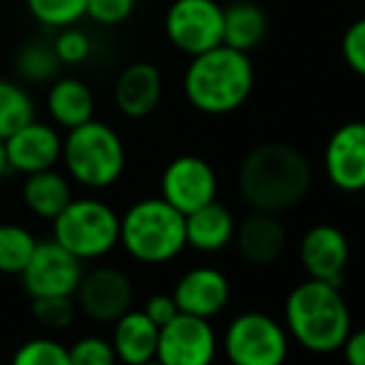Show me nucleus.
I'll return each instance as SVG.
<instances>
[{"label": "nucleus", "instance_id": "nucleus-11", "mask_svg": "<svg viewBox=\"0 0 365 365\" xmlns=\"http://www.w3.org/2000/svg\"><path fill=\"white\" fill-rule=\"evenodd\" d=\"M159 189H162L159 197L187 217V214L197 212L199 207L217 199L219 179L214 167L204 157L182 154L164 167Z\"/></svg>", "mask_w": 365, "mask_h": 365}, {"label": "nucleus", "instance_id": "nucleus-18", "mask_svg": "<svg viewBox=\"0 0 365 365\" xmlns=\"http://www.w3.org/2000/svg\"><path fill=\"white\" fill-rule=\"evenodd\" d=\"M234 239L239 254L249 264L269 266L284 256L289 236H286V226L281 224L279 214L254 212L236 226Z\"/></svg>", "mask_w": 365, "mask_h": 365}, {"label": "nucleus", "instance_id": "nucleus-31", "mask_svg": "<svg viewBox=\"0 0 365 365\" xmlns=\"http://www.w3.org/2000/svg\"><path fill=\"white\" fill-rule=\"evenodd\" d=\"M70 365H117L115 348L102 336H85L68 348Z\"/></svg>", "mask_w": 365, "mask_h": 365}, {"label": "nucleus", "instance_id": "nucleus-28", "mask_svg": "<svg viewBox=\"0 0 365 365\" xmlns=\"http://www.w3.org/2000/svg\"><path fill=\"white\" fill-rule=\"evenodd\" d=\"M33 318L43 328L50 331H65L75 323L77 316V303L75 296H40L33 298Z\"/></svg>", "mask_w": 365, "mask_h": 365}, {"label": "nucleus", "instance_id": "nucleus-24", "mask_svg": "<svg viewBox=\"0 0 365 365\" xmlns=\"http://www.w3.org/2000/svg\"><path fill=\"white\" fill-rule=\"evenodd\" d=\"M35 120V105L20 80L0 77V140Z\"/></svg>", "mask_w": 365, "mask_h": 365}, {"label": "nucleus", "instance_id": "nucleus-14", "mask_svg": "<svg viewBox=\"0 0 365 365\" xmlns=\"http://www.w3.org/2000/svg\"><path fill=\"white\" fill-rule=\"evenodd\" d=\"M8 169L20 174L43 172L60 164L63 157V135L55 125L30 120L18 132L3 140Z\"/></svg>", "mask_w": 365, "mask_h": 365}, {"label": "nucleus", "instance_id": "nucleus-27", "mask_svg": "<svg viewBox=\"0 0 365 365\" xmlns=\"http://www.w3.org/2000/svg\"><path fill=\"white\" fill-rule=\"evenodd\" d=\"M28 13L40 25L63 30L87 18V0H25Z\"/></svg>", "mask_w": 365, "mask_h": 365}, {"label": "nucleus", "instance_id": "nucleus-37", "mask_svg": "<svg viewBox=\"0 0 365 365\" xmlns=\"http://www.w3.org/2000/svg\"><path fill=\"white\" fill-rule=\"evenodd\" d=\"M142 365H162L159 361H147V363H142Z\"/></svg>", "mask_w": 365, "mask_h": 365}, {"label": "nucleus", "instance_id": "nucleus-15", "mask_svg": "<svg viewBox=\"0 0 365 365\" xmlns=\"http://www.w3.org/2000/svg\"><path fill=\"white\" fill-rule=\"evenodd\" d=\"M298 256L311 279L338 286L351 261V244L338 226L318 224L303 234Z\"/></svg>", "mask_w": 365, "mask_h": 365}, {"label": "nucleus", "instance_id": "nucleus-4", "mask_svg": "<svg viewBox=\"0 0 365 365\" xmlns=\"http://www.w3.org/2000/svg\"><path fill=\"white\" fill-rule=\"evenodd\" d=\"M120 244L140 264H167L187 249L184 214L162 197L140 199L120 217Z\"/></svg>", "mask_w": 365, "mask_h": 365}, {"label": "nucleus", "instance_id": "nucleus-29", "mask_svg": "<svg viewBox=\"0 0 365 365\" xmlns=\"http://www.w3.org/2000/svg\"><path fill=\"white\" fill-rule=\"evenodd\" d=\"M10 365H70L68 346L55 338H30L15 348Z\"/></svg>", "mask_w": 365, "mask_h": 365}, {"label": "nucleus", "instance_id": "nucleus-17", "mask_svg": "<svg viewBox=\"0 0 365 365\" xmlns=\"http://www.w3.org/2000/svg\"><path fill=\"white\" fill-rule=\"evenodd\" d=\"M115 107L130 120H142L162 100V73L152 63H132L117 75L112 90Z\"/></svg>", "mask_w": 365, "mask_h": 365}, {"label": "nucleus", "instance_id": "nucleus-36", "mask_svg": "<svg viewBox=\"0 0 365 365\" xmlns=\"http://www.w3.org/2000/svg\"><path fill=\"white\" fill-rule=\"evenodd\" d=\"M8 172L10 169H8V157H5V145H3V140H0V182H3V177Z\"/></svg>", "mask_w": 365, "mask_h": 365}, {"label": "nucleus", "instance_id": "nucleus-3", "mask_svg": "<svg viewBox=\"0 0 365 365\" xmlns=\"http://www.w3.org/2000/svg\"><path fill=\"white\" fill-rule=\"evenodd\" d=\"M286 331L311 353L341 351L351 333V311L336 284L308 279L286 301Z\"/></svg>", "mask_w": 365, "mask_h": 365}, {"label": "nucleus", "instance_id": "nucleus-22", "mask_svg": "<svg viewBox=\"0 0 365 365\" xmlns=\"http://www.w3.org/2000/svg\"><path fill=\"white\" fill-rule=\"evenodd\" d=\"M73 199V189L65 174L58 169H43V172L25 174L23 182V204L28 212L38 219L53 221Z\"/></svg>", "mask_w": 365, "mask_h": 365}, {"label": "nucleus", "instance_id": "nucleus-12", "mask_svg": "<svg viewBox=\"0 0 365 365\" xmlns=\"http://www.w3.org/2000/svg\"><path fill=\"white\" fill-rule=\"evenodd\" d=\"M77 311L97 323H115L135 303L132 279L117 266H95L85 271L75 291Z\"/></svg>", "mask_w": 365, "mask_h": 365}, {"label": "nucleus", "instance_id": "nucleus-34", "mask_svg": "<svg viewBox=\"0 0 365 365\" xmlns=\"http://www.w3.org/2000/svg\"><path fill=\"white\" fill-rule=\"evenodd\" d=\"M142 311L147 313V318L154 323V326L162 328L164 323H169L174 316H177L179 308H177V303H174L172 293H154V296L147 298V303H145Z\"/></svg>", "mask_w": 365, "mask_h": 365}, {"label": "nucleus", "instance_id": "nucleus-16", "mask_svg": "<svg viewBox=\"0 0 365 365\" xmlns=\"http://www.w3.org/2000/svg\"><path fill=\"white\" fill-rule=\"evenodd\" d=\"M172 296L179 313H189V316L207 318L209 321V318L219 316L226 308V303L231 298V286L229 279L219 269L197 266V269L187 271L177 281Z\"/></svg>", "mask_w": 365, "mask_h": 365}, {"label": "nucleus", "instance_id": "nucleus-23", "mask_svg": "<svg viewBox=\"0 0 365 365\" xmlns=\"http://www.w3.org/2000/svg\"><path fill=\"white\" fill-rule=\"evenodd\" d=\"M269 35V15L254 0H234L224 8V45L241 53L256 50Z\"/></svg>", "mask_w": 365, "mask_h": 365}, {"label": "nucleus", "instance_id": "nucleus-9", "mask_svg": "<svg viewBox=\"0 0 365 365\" xmlns=\"http://www.w3.org/2000/svg\"><path fill=\"white\" fill-rule=\"evenodd\" d=\"M82 274H85L82 261L55 239H48L38 241L28 266L20 274V281L30 298L75 296Z\"/></svg>", "mask_w": 365, "mask_h": 365}, {"label": "nucleus", "instance_id": "nucleus-26", "mask_svg": "<svg viewBox=\"0 0 365 365\" xmlns=\"http://www.w3.org/2000/svg\"><path fill=\"white\" fill-rule=\"evenodd\" d=\"M58 70H60V60L55 55L53 45L28 43L15 55V75H18V80H25L30 85L53 82L58 77Z\"/></svg>", "mask_w": 365, "mask_h": 365}, {"label": "nucleus", "instance_id": "nucleus-33", "mask_svg": "<svg viewBox=\"0 0 365 365\" xmlns=\"http://www.w3.org/2000/svg\"><path fill=\"white\" fill-rule=\"evenodd\" d=\"M137 0H87V18L100 25H120L135 10Z\"/></svg>", "mask_w": 365, "mask_h": 365}, {"label": "nucleus", "instance_id": "nucleus-21", "mask_svg": "<svg viewBox=\"0 0 365 365\" xmlns=\"http://www.w3.org/2000/svg\"><path fill=\"white\" fill-rule=\"evenodd\" d=\"M184 226H187V246L204 251V254L221 251L224 246L231 244L236 234L234 214L224 204H219L217 199L199 207L197 212L187 214Z\"/></svg>", "mask_w": 365, "mask_h": 365}, {"label": "nucleus", "instance_id": "nucleus-2", "mask_svg": "<svg viewBox=\"0 0 365 365\" xmlns=\"http://www.w3.org/2000/svg\"><path fill=\"white\" fill-rule=\"evenodd\" d=\"M254 65L249 53L229 45H217L202 55H194L184 73V95L194 110L204 115H231L254 92Z\"/></svg>", "mask_w": 365, "mask_h": 365}, {"label": "nucleus", "instance_id": "nucleus-20", "mask_svg": "<svg viewBox=\"0 0 365 365\" xmlns=\"http://www.w3.org/2000/svg\"><path fill=\"white\" fill-rule=\"evenodd\" d=\"M159 326H154L145 311L130 308L112 323V348L122 365H142L157 356Z\"/></svg>", "mask_w": 365, "mask_h": 365}, {"label": "nucleus", "instance_id": "nucleus-13", "mask_svg": "<svg viewBox=\"0 0 365 365\" xmlns=\"http://www.w3.org/2000/svg\"><path fill=\"white\" fill-rule=\"evenodd\" d=\"M323 167L331 184L341 192H365V122L353 120L328 137Z\"/></svg>", "mask_w": 365, "mask_h": 365}, {"label": "nucleus", "instance_id": "nucleus-6", "mask_svg": "<svg viewBox=\"0 0 365 365\" xmlns=\"http://www.w3.org/2000/svg\"><path fill=\"white\" fill-rule=\"evenodd\" d=\"M53 239L80 261H97L120 244V214L102 199H70L53 219Z\"/></svg>", "mask_w": 365, "mask_h": 365}, {"label": "nucleus", "instance_id": "nucleus-5", "mask_svg": "<svg viewBox=\"0 0 365 365\" xmlns=\"http://www.w3.org/2000/svg\"><path fill=\"white\" fill-rule=\"evenodd\" d=\"M65 172L87 189H107L117 184L127 167V149L115 127L92 117L90 122L68 130L63 137Z\"/></svg>", "mask_w": 365, "mask_h": 365}, {"label": "nucleus", "instance_id": "nucleus-25", "mask_svg": "<svg viewBox=\"0 0 365 365\" xmlns=\"http://www.w3.org/2000/svg\"><path fill=\"white\" fill-rule=\"evenodd\" d=\"M38 239L20 224H0V274L20 276L33 256Z\"/></svg>", "mask_w": 365, "mask_h": 365}, {"label": "nucleus", "instance_id": "nucleus-32", "mask_svg": "<svg viewBox=\"0 0 365 365\" xmlns=\"http://www.w3.org/2000/svg\"><path fill=\"white\" fill-rule=\"evenodd\" d=\"M341 55H343V63L353 73L365 77V15L353 20L346 28L341 40Z\"/></svg>", "mask_w": 365, "mask_h": 365}, {"label": "nucleus", "instance_id": "nucleus-19", "mask_svg": "<svg viewBox=\"0 0 365 365\" xmlns=\"http://www.w3.org/2000/svg\"><path fill=\"white\" fill-rule=\"evenodd\" d=\"M50 122L58 130H75L95 117V95L80 77H55L45 97Z\"/></svg>", "mask_w": 365, "mask_h": 365}, {"label": "nucleus", "instance_id": "nucleus-7", "mask_svg": "<svg viewBox=\"0 0 365 365\" xmlns=\"http://www.w3.org/2000/svg\"><path fill=\"white\" fill-rule=\"evenodd\" d=\"M224 353L231 365H284L289 331L261 311L241 313L226 328Z\"/></svg>", "mask_w": 365, "mask_h": 365}, {"label": "nucleus", "instance_id": "nucleus-10", "mask_svg": "<svg viewBox=\"0 0 365 365\" xmlns=\"http://www.w3.org/2000/svg\"><path fill=\"white\" fill-rule=\"evenodd\" d=\"M217 351V333L207 318L177 313L159 328L154 361L162 365H212Z\"/></svg>", "mask_w": 365, "mask_h": 365}, {"label": "nucleus", "instance_id": "nucleus-30", "mask_svg": "<svg viewBox=\"0 0 365 365\" xmlns=\"http://www.w3.org/2000/svg\"><path fill=\"white\" fill-rule=\"evenodd\" d=\"M53 50L58 55L60 65H82L92 53V40L85 30H80L77 25H70V28L58 30Z\"/></svg>", "mask_w": 365, "mask_h": 365}, {"label": "nucleus", "instance_id": "nucleus-1", "mask_svg": "<svg viewBox=\"0 0 365 365\" xmlns=\"http://www.w3.org/2000/svg\"><path fill=\"white\" fill-rule=\"evenodd\" d=\"M311 184L308 157L286 142L256 145L239 167V194L254 212H289L303 202Z\"/></svg>", "mask_w": 365, "mask_h": 365}, {"label": "nucleus", "instance_id": "nucleus-8", "mask_svg": "<svg viewBox=\"0 0 365 365\" xmlns=\"http://www.w3.org/2000/svg\"><path fill=\"white\" fill-rule=\"evenodd\" d=\"M164 33L179 53L202 55L224 43V8L217 0H174L164 15Z\"/></svg>", "mask_w": 365, "mask_h": 365}, {"label": "nucleus", "instance_id": "nucleus-35", "mask_svg": "<svg viewBox=\"0 0 365 365\" xmlns=\"http://www.w3.org/2000/svg\"><path fill=\"white\" fill-rule=\"evenodd\" d=\"M348 365H365V328L356 333H348L346 343L341 346Z\"/></svg>", "mask_w": 365, "mask_h": 365}]
</instances>
